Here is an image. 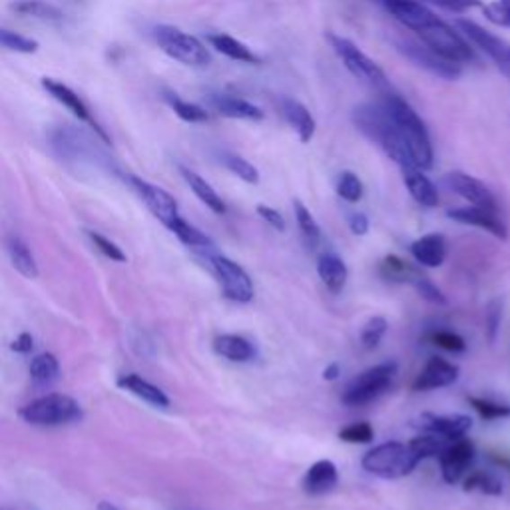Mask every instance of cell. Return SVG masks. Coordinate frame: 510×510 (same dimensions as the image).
<instances>
[{"mask_svg":"<svg viewBox=\"0 0 510 510\" xmlns=\"http://www.w3.org/2000/svg\"><path fill=\"white\" fill-rule=\"evenodd\" d=\"M42 86H44V90L49 92V94H50L54 100L60 102V104H62L64 108H68L70 112L80 120V122L88 124V126L92 128V132L98 134L106 144L110 142L104 130H102V128L98 126L96 120L92 118V112L88 110V106L85 104V100H82L70 86L62 85V82L52 80V78H44V80H42Z\"/></svg>","mask_w":510,"mask_h":510,"instance_id":"18","label":"cell"},{"mask_svg":"<svg viewBox=\"0 0 510 510\" xmlns=\"http://www.w3.org/2000/svg\"><path fill=\"white\" fill-rule=\"evenodd\" d=\"M353 122L361 132H363L371 142H375L379 148H381V150L391 157L403 172L415 168L411 154L407 150L403 138L398 134L393 118L387 112V108L383 106L381 100L367 102V104L357 106L353 112Z\"/></svg>","mask_w":510,"mask_h":510,"instance_id":"3","label":"cell"},{"mask_svg":"<svg viewBox=\"0 0 510 510\" xmlns=\"http://www.w3.org/2000/svg\"><path fill=\"white\" fill-rule=\"evenodd\" d=\"M100 140L102 138L98 134H92L86 128L76 126H58L50 132L52 150L57 152L62 160L70 164L96 166V168L110 166V157L102 150Z\"/></svg>","mask_w":510,"mask_h":510,"instance_id":"5","label":"cell"},{"mask_svg":"<svg viewBox=\"0 0 510 510\" xmlns=\"http://www.w3.org/2000/svg\"><path fill=\"white\" fill-rule=\"evenodd\" d=\"M32 347H34V341H32L31 333H21V336H18L11 345V349L16 351V353H31Z\"/></svg>","mask_w":510,"mask_h":510,"instance_id":"51","label":"cell"},{"mask_svg":"<svg viewBox=\"0 0 510 510\" xmlns=\"http://www.w3.org/2000/svg\"><path fill=\"white\" fill-rule=\"evenodd\" d=\"M339 439L351 444H367L375 439V429L367 421L353 423L339 431Z\"/></svg>","mask_w":510,"mask_h":510,"instance_id":"44","label":"cell"},{"mask_svg":"<svg viewBox=\"0 0 510 510\" xmlns=\"http://www.w3.org/2000/svg\"><path fill=\"white\" fill-rule=\"evenodd\" d=\"M293 211H295V219H298V226H300L305 246H308L309 249H315L321 241L319 224L315 221V218L311 216V211L305 208L303 201H300V200L293 201Z\"/></svg>","mask_w":510,"mask_h":510,"instance_id":"35","label":"cell"},{"mask_svg":"<svg viewBox=\"0 0 510 510\" xmlns=\"http://www.w3.org/2000/svg\"><path fill=\"white\" fill-rule=\"evenodd\" d=\"M457 26L459 31L465 34V39L472 46H477L479 50L485 52L487 57L497 64V68L510 80V46L505 40H500L493 32L485 31L477 22L465 21V18L457 21Z\"/></svg>","mask_w":510,"mask_h":510,"instance_id":"13","label":"cell"},{"mask_svg":"<svg viewBox=\"0 0 510 510\" xmlns=\"http://www.w3.org/2000/svg\"><path fill=\"white\" fill-rule=\"evenodd\" d=\"M208 40L219 54H224V57H228L231 60H237V62H244V64H262V58H259L257 54L252 49H249V46H246L244 42H239L237 39H234V36L210 34Z\"/></svg>","mask_w":510,"mask_h":510,"instance_id":"29","label":"cell"},{"mask_svg":"<svg viewBox=\"0 0 510 510\" xmlns=\"http://www.w3.org/2000/svg\"><path fill=\"white\" fill-rule=\"evenodd\" d=\"M339 375H341L339 363H331L326 367V371H323V379H326V381H336V379H339Z\"/></svg>","mask_w":510,"mask_h":510,"instance_id":"52","label":"cell"},{"mask_svg":"<svg viewBox=\"0 0 510 510\" xmlns=\"http://www.w3.org/2000/svg\"><path fill=\"white\" fill-rule=\"evenodd\" d=\"M500 321H503V303L500 300H493L487 308V337L490 343L497 341Z\"/></svg>","mask_w":510,"mask_h":510,"instance_id":"47","label":"cell"},{"mask_svg":"<svg viewBox=\"0 0 510 510\" xmlns=\"http://www.w3.org/2000/svg\"><path fill=\"white\" fill-rule=\"evenodd\" d=\"M443 183L447 185V190L457 193V196H461L462 200H467L470 206L498 210V201L495 198V193L490 192L480 180H477L475 175L465 172H449L444 174Z\"/></svg>","mask_w":510,"mask_h":510,"instance_id":"16","label":"cell"},{"mask_svg":"<svg viewBox=\"0 0 510 510\" xmlns=\"http://www.w3.org/2000/svg\"><path fill=\"white\" fill-rule=\"evenodd\" d=\"M11 8L16 14L31 16L42 22H62L64 18L60 8L44 3V0H21V3H14Z\"/></svg>","mask_w":510,"mask_h":510,"instance_id":"34","label":"cell"},{"mask_svg":"<svg viewBox=\"0 0 510 510\" xmlns=\"http://www.w3.org/2000/svg\"><path fill=\"white\" fill-rule=\"evenodd\" d=\"M337 193L339 198H343L349 203H357L363 198V182L359 180V175L353 172H343L339 174L337 180Z\"/></svg>","mask_w":510,"mask_h":510,"instance_id":"42","label":"cell"},{"mask_svg":"<svg viewBox=\"0 0 510 510\" xmlns=\"http://www.w3.org/2000/svg\"><path fill=\"white\" fill-rule=\"evenodd\" d=\"M425 341H429L431 345H437L439 349L451 351V353H462V351L467 349L465 339H462L459 333H454V331H444V329L439 331V329H434V331L426 333Z\"/></svg>","mask_w":510,"mask_h":510,"instance_id":"40","label":"cell"},{"mask_svg":"<svg viewBox=\"0 0 510 510\" xmlns=\"http://www.w3.org/2000/svg\"><path fill=\"white\" fill-rule=\"evenodd\" d=\"M128 180L132 183V188L138 192V196L144 200L148 210H150L166 228L170 229L175 224V219L182 218L178 210V201L174 200L172 193L157 188V185L142 178H136V175H130Z\"/></svg>","mask_w":510,"mask_h":510,"instance_id":"15","label":"cell"},{"mask_svg":"<svg viewBox=\"0 0 510 510\" xmlns=\"http://www.w3.org/2000/svg\"><path fill=\"white\" fill-rule=\"evenodd\" d=\"M21 416L36 426H60L82 416L80 405L68 395H44L21 409Z\"/></svg>","mask_w":510,"mask_h":510,"instance_id":"9","label":"cell"},{"mask_svg":"<svg viewBox=\"0 0 510 510\" xmlns=\"http://www.w3.org/2000/svg\"><path fill=\"white\" fill-rule=\"evenodd\" d=\"M379 273L385 282L391 283H409L413 290L421 295L423 300H426L429 303L434 305H444L447 303V298H444L443 291L434 285L429 277H426L419 267L405 262L403 257L398 255H387L383 257L381 265H379Z\"/></svg>","mask_w":510,"mask_h":510,"instance_id":"10","label":"cell"},{"mask_svg":"<svg viewBox=\"0 0 510 510\" xmlns=\"http://www.w3.org/2000/svg\"><path fill=\"white\" fill-rule=\"evenodd\" d=\"M349 228L351 231H353L355 236H365L367 231H369V218L365 216V213H351V218H349Z\"/></svg>","mask_w":510,"mask_h":510,"instance_id":"50","label":"cell"},{"mask_svg":"<svg viewBox=\"0 0 510 510\" xmlns=\"http://www.w3.org/2000/svg\"><path fill=\"white\" fill-rule=\"evenodd\" d=\"M482 13H485L488 22L510 29V0H493V3L482 6Z\"/></svg>","mask_w":510,"mask_h":510,"instance_id":"45","label":"cell"},{"mask_svg":"<svg viewBox=\"0 0 510 510\" xmlns=\"http://www.w3.org/2000/svg\"><path fill=\"white\" fill-rule=\"evenodd\" d=\"M170 231H174L175 236H178V239L182 241V244H185L188 247L192 249H196V252H200L201 255H210L216 252V246H213V241L203 234V231H200L198 228H193L192 224H188L183 218H178L175 219V224L170 228Z\"/></svg>","mask_w":510,"mask_h":510,"instance_id":"31","label":"cell"},{"mask_svg":"<svg viewBox=\"0 0 510 510\" xmlns=\"http://www.w3.org/2000/svg\"><path fill=\"white\" fill-rule=\"evenodd\" d=\"M411 255L423 267H441L447 259V241L441 234H426L413 241Z\"/></svg>","mask_w":510,"mask_h":510,"instance_id":"23","label":"cell"},{"mask_svg":"<svg viewBox=\"0 0 510 510\" xmlns=\"http://www.w3.org/2000/svg\"><path fill=\"white\" fill-rule=\"evenodd\" d=\"M58 373H60V363L52 353H42L32 359L31 377L36 383H50L58 377Z\"/></svg>","mask_w":510,"mask_h":510,"instance_id":"37","label":"cell"},{"mask_svg":"<svg viewBox=\"0 0 510 510\" xmlns=\"http://www.w3.org/2000/svg\"><path fill=\"white\" fill-rule=\"evenodd\" d=\"M377 3L389 14L395 16V21L401 22L405 29L413 31L423 44L439 52L441 57L459 64V67L477 62V54L465 36L431 13L419 0H377Z\"/></svg>","mask_w":510,"mask_h":510,"instance_id":"1","label":"cell"},{"mask_svg":"<svg viewBox=\"0 0 510 510\" xmlns=\"http://www.w3.org/2000/svg\"><path fill=\"white\" fill-rule=\"evenodd\" d=\"M98 510H120V508H116L112 503H106V500H104V503L98 505Z\"/></svg>","mask_w":510,"mask_h":510,"instance_id":"53","label":"cell"},{"mask_svg":"<svg viewBox=\"0 0 510 510\" xmlns=\"http://www.w3.org/2000/svg\"><path fill=\"white\" fill-rule=\"evenodd\" d=\"M419 3H429L434 6H441L449 13H467L470 8L480 6V0H419Z\"/></svg>","mask_w":510,"mask_h":510,"instance_id":"48","label":"cell"},{"mask_svg":"<svg viewBox=\"0 0 510 510\" xmlns=\"http://www.w3.org/2000/svg\"><path fill=\"white\" fill-rule=\"evenodd\" d=\"M0 46L6 50H13V52H22V54H32L39 49V44L34 40L26 39V36L18 34L14 31H8V29H0Z\"/></svg>","mask_w":510,"mask_h":510,"instance_id":"43","label":"cell"},{"mask_svg":"<svg viewBox=\"0 0 510 510\" xmlns=\"http://www.w3.org/2000/svg\"><path fill=\"white\" fill-rule=\"evenodd\" d=\"M437 461L441 465L443 480L449 482V485H457L469 472L472 461H475V444L467 437L449 441L439 452Z\"/></svg>","mask_w":510,"mask_h":510,"instance_id":"14","label":"cell"},{"mask_svg":"<svg viewBox=\"0 0 510 510\" xmlns=\"http://www.w3.org/2000/svg\"><path fill=\"white\" fill-rule=\"evenodd\" d=\"M168 104L172 106V110L175 112V116L182 118L183 122L190 124H200V122H208L210 120V112H206L201 106L192 104V102H185L182 98H178L175 94H168L166 96Z\"/></svg>","mask_w":510,"mask_h":510,"instance_id":"38","label":"cell"},{"mask_svg":"<svg viewBox=\"0 0 510 510\" xmlns=\"http://www.w3.org/2000/svg\"><path fill=\"white\" fill-rule=\"evenodd\" d=\"M337 485H339V470L336 467V462L329 459H321L318 462H313L301 480L305 495L309 497L327 495Z\"/></svg>","mask_w":510,"mask_h":510,"instance_id":"22","label":"cell"},{"mask_svg":"<svg viewBox=\"0 0 510 510\" xmlns=\"http://www.w3.org/2000/svg\"><path fill=\"white\" fill-rule=\"evenodd\" d=\"M182 175H183V180L188 182V185L192 188V192L196 193V196L200 198V201L206 203V206L213 211V213H219V216H224V213L228 211L226 208V201L219 198V193L211 188V185L201 178L200 174L196 172H192L190 168H180Z\"/></svg>","mask_w":510,"mask_h":510,"instance_id":"30","label":"cell"},{"mask_svg":"<svg viewBox=\"0 0 510 510\" xmlns=\"http://www.w3.org/2000/svg\"><path fill=\"white\" fill-rule=\"evenodd\" d=\"M213 351H216L219 357L234 361V363H247V361H254L257 357V349L254 343L246 337L236 336V333L218 336L213 339Z\"/></svg>","mask_w":510,"mask_h":510,"instance_id":"24","label":"cell"},{"mask_svg":"<svg viewBox=\"0 0 510 510\" xmlns=\"http://www.w3.org/2000/svg\"><path fill=\"white\" fill-rule=\"evenodd\" d=\"M318 273L321 277L323 285H326L327 290L336 295L343 291V287H345L347 277H349V270H347L345 262H343V259L333 252L319 255Z\"/></svg>","mask_w":510,"mask_h":510,"instance_id":"26","label":"cell"},{"mask_svg":"<svg viewBox=\"0 0 510 510\" xmlns=\"http://www.w3.org/2000/svg\"><path fill=\"white\" fill-rule=\"evenodd\" d=\"M282 114L287 120L295 132H298L300 140L303 144H308L313 140L315 130H318V124H315V118L311 116V112L305 108L301 102L293 100V98H283L282 100Z\"/></svg>","mask_w":510,"mask_h":510,"instance_id":"25","label":"cell"},{"mask_svg":"<svg viewBox=\"0 0 510 510\" xmlns=\"http://www.w3.org/2000/svg\"><path fill=\"white\" fill-rule=\"evenodd\" d=\"M88 236H90L92 241H94V246H96V247L100 249V252L104 254L108 259H112V262H120V264L126 262V254L114 244V241H110L108 237L96 234V231H88Z\"/></svg>","mask_w":510,"mask_h":510,"instance_id":"46","label":"cell"},{"mask_svg":"<svg viewBox=\"0 0 510 510\" xmlns=\"http://www.w3.org/2000/svg\"><path fill=\"white\" fill-rule=\"evenodd\" d=\"M255 210H257V213H259V218H262L264 221H267V224H270L273 229L285 231L287 226H285V219H283V216H282L280 211L270 208V206H264V203H259V206H257Z\"/></svg>","mask_w":510,"mask_h":510,"instance_id":"49","label":"cell"},{"mask_svg":"<svg viewBox=\"0 0 510 510\" xmlns=\"http://www.w3.org/2000/svg\"><path fill=\"white\" fill-rule=\"evenodd\" d=\"M462 490L465 493H482L488 497L503 495V480L495 472L488 470H472L470 475L462 477Z\"/></svg>","mask_w":510,"mask_h":510,"instance_id":"32","label":"cell"},{"mask_svg":"<svg viewBox=\"0 0 510 510\" xmlns=\"http://www.w3.org/2000/svg\"><path fill=\"white\" fill-rule=\"evenodd\" d=\"M379 100L383 102L387 112L391 114L398 134H401L407 150L411 154L415 168H419L423 172L431 170L434 160L433 144H431L429 130H426L421 116L415 112V108L409 104V102L395 94V92H387V94H383Z\"/></svg>","mask_w":510,"mask_h":510,"instance_id":"4","label":"cell"},{"mask_svg":"<svg viewBox=\"0 0 510 510\" xmlns=\"http://www.w3.org/2000/svg\"><path fill=\"white\" fill-rule=\"evenodd\" d=\"M447 443V439L434 437V434L429 433L419 434V437L411 439L409 443L389 441L367 451L363 461H361V467L369 475H375L379 479H403L409 477L425 459H437Z\"/></svg>","mask_w":510,"mask_h":510,"instance_id":"2","label":"cell"},{"mask_svg":"<svg viewBox=\"0 0 510 510\" xmlns=\"http://www.w3.org/2000/svg\"><path fill=\"white\" fill-rule=\"evenodd\" d=\"M461 375L459 365L451 363V361L433 355L426 365L421 369V373L416 375L413 381V391H434V389L451 387L452 383H457V379Z\"/></svg>","mask_w":510,"mask_h":510,"instance_id":"20","label":"cell"},{"mask_svg":"<svg viewBox=\"0 0 510 510\" xmlns=\"http://www.w3.org/2000/svg\"><path fill=\"white\" fill-rule=\"evenodd\" d=\"M221 162H224L226 168L231 172V174H236L239 180H244L247 183H257L259 182V172L254 164H249L246 157H241L237 154H231V152H226V154H221Z\"/></svg>","mask_w":510,"mask_h":510,"instance_id":"39","label":"cell"},{"mask_svg":"<svg viewBox=\"0 0 510 510\" xmlns=\"http://www.w3.org/2000/svg\"><path fill=\"white\" fill-rule=\"evenodd\" d=\"M397 50L401 52L407 60H411L415 67L431 72L433 76L443 78V80H457L461 76L459 64H454L444 57H441L439 52H434L421 40H413V39L398 40Z\"/></svg>","mask_w":510,"mask_h":510,"instance_id":"12","label":"cell"},{"mask_svg":"<svg viewBox=\"0 0 510 510\" xmlns=\"http://www.w3.org/2000/svg\"><path fill=\"white\" fill-rule=\"evenodd\" d=\"M118 387H122L124 391L136 395L138 398H142V401L150 403L154 407H160V409H166V407H170V398L166 395L160 387L152 385L150 381H146V379L138 377L134 373L130 375H122L118 379Z\"/></svg>","mask_w":510,"mask_h":510,"instance_id":"28","label":"cell"},{"mask_svg":"<svg viewBox=\"0 0 510 510\" xmlns=\"http://www.w3.org/2000/svg\"><path fill=\"white\" fill-rule=\"evenodd\" d=\"M208 262L211 264V270L216 273L221 291H224L228 300L236 303H249L254 300V282L244 267L216 252L208 255Z\"/></svg>","mask_w":510,"mask_h":510,"instance_id":"11","label":"cell"},{"mask_svg":"<svg viewBox=\"0 0 510 510\" xmlns=\"http://www.w3.org/2000/svg\"><path fill=\"white\" fill-rule=\"evenodd\" d=\"M327 40L331 44L333 52H336L337 58L343 62V67L353 74L357 80L365 82V85L373 88L389 86L387 74L383 72V68L379 67L373 58H369L353 40H349L345 36H339L336 32H329Z\"/></svg>","mask_w":510,"mask_h":510,"instance_id":"7","label":"cell"},{"mask_svg":"<svg viewBox=\"0 0 510 510\" xmlns=\"http://www.w3.org/2000/svg\"><path fill=\"white\" fill-rule=\"evenodd\" d=\"M156 42L160 49L168 54L170 58L178 60L185 67H208L211 60L210 50L203 46V42L196 36L183 32L175 26L162 24L154 31Z\"/></svg>","mask_w":510,"mask_h":510,"instance_id":"8","label":"cell"},{"mask_svg":"<svg viewBox=\"0 0 510 510\" xmlns=\"http://www.w3.org/2000/svg\"><path fill=\"white\" fill-rule=\"evenodd\" d=\"M8 255H11V262L18 273L29 277V280H36V277H39V265H36L34 255L22 239H8Z\"/></svg>","mask_w":510,"mask_h":510,"instance_id":"33","label":"cell"},{"mask_svg":"<svg viewBox=\"0 0 510 510\" xmlns=\"http://www.w3.org/2000/svg\"><path fill=\"white\" fill-rule=\"evenodd\" d=\"M395 375L397 363H393V361H385V363L369 367L347 383L345 391L341 395V403L351 407V409H357V407H365L377 401L379 397H383L389 391Z\"/></svg>","mask_w":510,"mask_h":510,"instance_id":"6","label":"cell"},{"mask_svg":"<svg viewBox=\"0 0 510 510\" xmlns=\"http://www.w3.org/2000/svg\"><path fill=\"white\" fill-rule=\"evenodd\" d=\"M469 405L479 413L482 421H500V419H510V405L506 403H497L490 401L485 397H469Z\"/></svg>","mask_w":510,"mask_h":510,"instance_id":"36","label":"cell"},{"mask_svg":"<svg viewBox=\"0 0 510 510\" xmlns=\"http://www.w3.org/2000/svg\"><path fill=\"white\" fill-rule=\"evenodd\" d=\"M415 429L434 434V437L454 441L467 437L472 429V419L469 415H433L425 413L413 423Z\"/></svg>","mask_w":510,"mask_h":510,"instance_id":"17","label":"cell"},{"mask_svg":"<svg viewBox=\"0 0 510 510\" xmlns=\"http://www.w3.org/2000/svg\"><path fill=\"white\" fill-rule=\"evenodd\" d=\"M447 216L454 221H459L462 226H472L488 231L490 236L498 239L508 237V228L505 219L500 218V210H487V208H477V206H467V208H454L449 210Z\"/></svg>","mask_w":510,"mask_h":510,"instance_id":"19","label":"cell"},{"mask_svg":"<svg viewBox=\"0 0 510 510\" xmlns=\"http://www.w3.org/2000/svg\"><path fill=\"white\" fill-rule=\"evenodd\" d=\"M387 327H389V323H387L385 318H381V315H375V318H371L365 323L363 331H361V345H363V349H367V351L375 349L379 343H381V339L385 337Z\"/></svg>","mask_w":510,"mask_h":510,"instance_id":"41","label":"cell"},{"mask_svg":"<svg viewBox=\"0 0 510 510\" xmlns=\"http://www.w3.org/2000/svg\"><path fill=\"white\" fill-rule=\"evenodd\" d=\"M208 104L211 110H216L219 116L234 118V120H254L259 122L264 120L265 114L264 110L252 104V102L246 98H239L236 94H224V92H216V94L208 96Z\"/></svg>","mask_w":510,"mask_h":510,"instance_id":"21","label":"cell"},{"mask_svg":"<svg viewBox=\"0 0 510 510\" xmlns=\"http://www.w3.org/2000/svg\"><path fill=\"white\" fill-rule=\"evenodd\" d=\"M403 182L407 190L413 196L416 203H421L423 208H437L439 206V190L429 178H426L423 170H405L403 172Z\"/></svg>","mask_w":510,"mask_h":510,"instance_id":"27","label":"cell"}]
</instances>
